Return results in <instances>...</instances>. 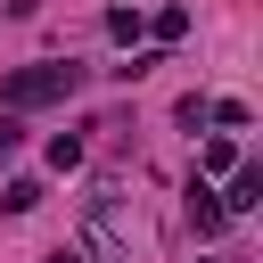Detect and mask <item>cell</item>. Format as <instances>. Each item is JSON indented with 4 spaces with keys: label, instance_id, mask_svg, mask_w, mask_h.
Returning a JSON list of instances; mask_svg holds the SVG:
<instances>
[{
    "label": "cell",
    "instance_id": "6da1fadb",
    "mask_svg": "<svg viewBox=\"0 0 263 263\" xmlns=\"http://www.w3.org/2000/svg\"><path fill=\"white\" fill-rule=\"evenodd\" d=\"M74 90H82V66H74V58H41V66L0 74V107H8V115H25V107H58V99H74Z\"/></svg>",
    "mask_w": 263,
    "mask_h": 263
},
{
    "label": "cell",
    "instance_id": "7a4b0ae2",
    "mask_svg": "<svg viewBox=\"0 0 263 263\" xmlns=\"http://www.w3.org/2000/svg\"><path fill=\"white\" fill-rule=\"evenodd\" d=\"M255 205H263V173H255V164H238V173H230V189H222V214H255Z\"/></svg>",
    "mask_w": 263,
    "mask_h": 263
},
{
    "label": "cell",
    "instance_id": "3957f363",
    "mask_svg": "<svg viewBox=\"0 0 263 263\" xmlns=\"http://www.w3.org/2000/svg\"><path fill=\"white\" fill-rule=\"evenodd\" d=\"M189 222H197V238H214V230L230 222V214H222V197H214L205 181H189Z\"/></svg>",
    "mask_w": 263,
    "mask_h": 263
},
{
    "label": "cell",
    "instance_id": "277c9868",
    "mask_svg": "<svg viewBox=\"0 0 263 263\" xmlns=\"http://www.w3.org/2000/svg\"><path fill=\"white\" fill-rule=\"evenodd\" d=\"M205 123H230V132H247V123H255V107H247V99H205Z\"/></svg>",
    "mask_w": 263,
    "mask_h": 263
},
{
    "label": "cell",
    "instance_id": "5b68a950",
    "mask_svg": "<svg viewBox=\"0 0 263 263\" xmlns=\"http://www.w3.org/2000/svg\"><path fill=\"white\" fill-rule=\"evenodd\" d=\"M197 173H238V148H230V140H205V148H197Z\"/></svg>",
    "mask_w": 263,
    "mask_h": 263
},
{
    "label": "cell",
    "instance_id": "8992f818",
    "mask_svg": "<svg viewBox=\"0 0 263 263\" xmlns=\"http://www.w3.org/2000/svg\"><path fill=\"white\" fill-rule=\"evenodd\" d=\"M181 33H189V8H173V0H164V8H156V41H164V49H173V41H181Z\"/></svg>",
    "mask_w": 263,
    "mask_h": 263
},
{
    "label": "cell",
    "instance_id": "52a82bcc",
    "mask_svg": "<svg viewBox=\"0 0 263 263\" xmlns=\"http://www.w3.org/2000/svg\"><path fill=\"white\" fill-rule=\"evenodd\" d=\"M74 164H82V140L58 132V140H49V173H74Z\"/></svg>",
    "mask_w": 263,
    "mask_h": 263
},
{
    "label": "cell",
    "instance_id": "ba28073f",
    "mask_svg": "<svg viewBox=\"0 0 263 263\" xmlns=\"http://www.w3.org/2000/svg\"><path fill=\"white\" fill-rule=\"evenodd\" d=\"M0 205H8V214H33V205H41V181H8Z\"/></svg>",
    "mask_w": 263,
    "mask_h": 263
},
{
    "label": "cell",
    "instance_id": "9c48e42d",
    "mask_svg": "<svg viewBox=\"0 0 263 263\" xmlns=\"http://www.w3.org/2000/svg\"><path fill=\"white\" fill-rule=\"evenodd\" d=\"M16 140H25V132H16V123H0V156H8V148H16Z\"/></svg>",
    "mask_w": 263,
    "mask_h": 263
},
{
    "label": "cell",
    "instance_id": "30bf717a",
    "mask_svg": "<svg viewBox=\"0 0 263 263\" xmlns=\"http://www.w3.org/2000/svg\"><path fill=\"white\" fill-rule=\"evenodd\" d=\"M49 263H82V255H74V247H58V255H49Z\"/></svg>",
    "mask_w": 263,
    "mask_h": 263
}]
</instances>
